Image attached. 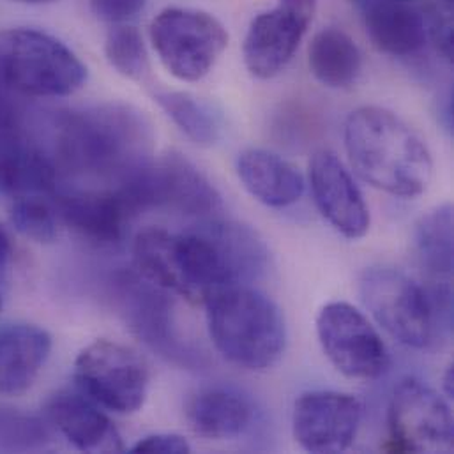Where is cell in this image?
Masks as SVG:
<instances>
[{"label": "cell", "instance_id": "13", "mask_svg": "<svg viewBox=\"0 0 454 454\" xmlns=\"http://www.w3.org/2000/svg\"><path fill=\"white\" fill-rule=\"evenodd\" d=\"M363 414V402L354 395L338 391L304 393L294 405V439L308 453H343L354 444Z\"/></svg>", "mask_w": 454, "mask_h": 454}, {"label": "cell", "instance_id": "21", "mask_svg": "<svg viewBox=\"0 0 454 454\" xmlns=\"http://www.w3.org/2000/svg\"><path fill=\"white\" fill-rule=\"evenodd\" d=\"M192 430L209 441H231L244 435L254 418L253 403L233 387H204L192 396L186 409Z\"/></svg>", "mask_w": 454, "mask_h": 454}, {"label": "cell", "instance_id": "17", "mask_svg": "<svg viewBox=\"0 0 454 454\" xmlns=\"http://www.w3.org/2000/svg\"><path fill=\"white\" fill-rule=\"evenodd\" d=\"M48 421L83 453H121L124 444L114 423L83 393L59 391L44 405Z\"/></svg>", "mask_w": 454, "mask_h": 454}, {"label": "cell", "instance_id": "12", "mask_svg": "<svg viewBox=\"0 0 454 454\" xmlns=\"http://www.w3.org/2000/svg\"><path fill=\"white\" fill-rule=\"evenodd\" d=\"M391 442L402 453H451L453 416L448 402L416 377L400 380L387 411Z\"/></svg>", "mask_w": 454, "mask_h": 454}, {"label": "cell", "instance_id": "29", "mask_svg": "<svg viewBox=\"0 0 454 454\" xmlns=\"http://www.w3.org/2000/svg\"><path fill=\"white\" fill-rule=\"evenodd\" d=\"M192 446L188 441L177 434H154L140 439L131 453L144 454H188Z\"/></svg>", "mask_w": 454, "mask_h": 454}, {"label": "cell", "instance_id": "23", "mask_svg": "<svg viewBox=\"0 0 454 454\" xmlns=\"http://www.w3.org/2000/svg\"><path fill=\"white\" fill-rule=\"evenodd\" d=\"M416 249L434 283H450L453 276V206L442 204L416 225Z\"/></svg>", "mask_w": 454, "mask_h": 454}, {"label": "cell", "instance_id": "9", "mask_svg": "<svg viewBox=\"0 0 454 454\" xmlns=\"http://www.w3.org/2000/svg\"><path fill=\"white\" fill-rule=\"evenodd\" d=\"M151 41L163 66L177 80L199 82L225 51L228 32L209 12L168 7L153 20Z\"/></svg>", "mask_w": 454, "mask_h": 454}, {"label": "cell", "instance_id": "33", "mask_svg": "<svg viewBox=\"0 0 454 454\" xmlns=\"http://www.w3.org/2000/svg\"><path fill=\"white\" fill-rule=\"evenodd\" d=\"M453 366H448V372L444 375V391H446V398H453Z\"/></svg>", "mask_w": 454, "mask_h": 454}, {"label": "cell", "instance_id": "34", "mask_svg": "<svg viewBox=\"0 0 454 454\" xmlns=\"http://www.w3.org/2000/svg\"><path fill=\"white\" fill-rule=\"evenodd\" d=\"M16 2H21V4H48V2H53V0H16Z\"/></svg>", "mask_w": 454, "mask_h": 454}, {"label": "cell", "instance_id": "7", "mask_svg": "<svg viewBox=\"0 0 454 454\" xmlns=\"http://www.w3.org/2000/svg\"><path fill=\"white\" fill-rule=\"evenodd\" d=\"M115 190L135 216L151 209H170L186 216L211 218L223 207L218 190L179 153L151 160L115 184Z\"/></svg>", "mask_w": 454, "mask_h": 454}, {"label": "cell", "instance_id": "14", "mask_svg": "<svg viewBox=\"0 0 454 454\" xmlns=\"http://www.w3.org/2000/svg\"><path fill=\"white\" fill-rule=\"evenodd\" d=\"M309 186L320 215L347 239H361L370 230V209L341 160L318 149L309 160Z\"/></svg>", "mask_w": 454, "mask_h": 454}, {"label": "cell", "instance_id": "31", "mask_svg": "<svg viewBox=\"0 0 454 454\" xmlns=\"http://www.w3.org/2000/svg\"><path fill=\"white\" fill-rule=\"evenodd\" d=\"M12 256V244L7 231L0 227V278L5 274Z\"/></svg>", "mask_w": 454, "mask_h": 454}, {"label": "cell", "instance_id": "32", "mask_svg": "<svg viewBox=\"0 0 454 454\" xmlns=\"http://www.w3.org/2000/svg\"><path fill=\"white\" fill-rule=\"evenodd\" d=\"M20 122L16 112L12 110V106L9 105V101L4 98V94L0 92V131L5 129L7 126H12Z\"/></svg>", "mask_w": 454, "mask_h": 454}, {"label": "cell", "instance_id": "5", "mask_svg": "<svg viewBox=\"0 0 454 454\" xmlns=\"http://www.w3.org/2000/svg\"><path fill=\"white\" fill-rule=\"evenodd\" d=\"M359 294L377 324L405 347L425 350L435 341L437 329L451 327V294L434 292L400 269H366Z\"/></svg>", "mask_w": 454, "mask_h": 454}, {"label": "cell", "instance_id": "1", "mask_svg": "<svg viewBox=\"0 0 454 454\" xmlns=\"http://www.w3.org/2000/svg\"><path fill=\"white\" fill-rule=\"evenodd\" d=\"M133 258L147 281L192 302H206L225 286L260 279L269 251L251 228L213 218L186 233L147 228L135 239Z\"/></svg>", "mask_w": 454, "mask_h": 454}, {"label": "cell", "instance_id": "10", "mask_svg": "<svg viewBox=\"0 0 454 454\" xmlns=\"http://www.w3.org/2000/svg\"><path fill=\"white\" fill-rule=\"evenodd\" d=\"M74 380L96 405L115 414L138 412L149 393V368L144 359L110 340H98L78 354Z\"/></svg>", "mask_w": 454, "mask_h": 454}, {"label": "cell", "instance_id": "28", "mask_svg": "<svg viewBox=\"0 0 454 454\" xmlns=\"http://www.w3.org/2000/svg\"><path fill=\"white\" fill-rule=\"evenodd\" d=\"M147 0H90L94 14L108 23H124L144 11Z\"/></svg>", "mask_w": 454, "mask_h": 454}, {"label": "cell", "instance_id": "2", "mask_svg": "<svg viewBox=\"0 0 454 454\" xmlns=\"http://www.w3.org/2000/svg\"><path fill=\"white\" fill-rule=\"evenodd\" d=\"M48 149L59 176L110 179L119 184L151 161L153 129L129 105L105 103L53 117Z\"/></svg>", "mask_w": 454, "mask_h": 454}, {"label": "cell", "instance_id": "19", "mask_svg": "<svg viewBox=\"0 0 454 454\" xmlns=\"http://www.w3.org/2000/svg\"><path fill=\"white\" fill-rule=\"evenodd\" d=\"M51 352L50 334L32 324L0 325V395L18 396L32 387Z\"/></svg>", "mask_w": 454, "mask_h": 454}, {"label": "cell", "instance_id": "22", "mask_svg": "<svg viewBox=\"0 0 454 454\" xmlns=\"http://www.w3.org/2000/svg\"><path fill=\"white\" fill-rule=\"evenodd\" d=\"M313 76L329 89L352 87L363 69V57L356 41L341 28L320 30L308 50Z\"/></svg>", "mask_w": 454, "mask_h": 454}, {"label": "cell", "instance_id": "24", "mask_svg": "<svg viewBox=\"0 0 454 454\" xmlns=\"http://www.w3.org/2000/svg\"><path fill=\"white\" fill-rule=\"evenodd\" d=\"M154 99L193 144L211 147L220 142L223 135L222 115L204 99L177 90H158Z\"/></svg>", "mask_w": 454, "mask_h": 454}, {"label": "cell", "instance_id": "36", "mask_svg": "<svg viewBox=\"0 0 454 454\" xmlns=\"http://www.w3.org/2000/svg\"><path fill=\"white\" fill-rule=\"evenodd\" d=\"M0 304H2V302H0Z\"/></svg>", "mask_w": 454, "mask_h": 454}, {"label": "cell", "instance_id": "8", "mask_svg": "<svg viewBox=\"0 0 454 454\" xmlns=\"http://www.w3.org/2000/svg\"><path fill=\"white\" fill-rule=\"evenodd\" d=\"M165 292L138 272H117L110 281L114 306L133 334L163 359L179 366H197L202 363L200 352L183 340L172 301Z\"/></svg>", "mask_w": 454, "mask_h": 454}, {"label": "cell", "instance_id": "35", "mask_svg": "<svg viewBox=\"0 0 454 454\" xmlns=\"http://www.w3.org/2000/svg\"><path fill=\"white\" fill-rule=\"evenodd\" d=\"M446 2H448V4H451V0H446Z\"/></svg>", "mask_w": 454, "mask_h": 454}, {"label": "cell", "instance_id": "3", "mask_svg": "<svg viewBox=\"0 0 454 454\" xmlns=\"http://www.w3.org/2000/svg\"><path fill=\"white\" fill-rule=\"evenodd\" d=\"M345 151L364 183L393 197L416 199L432 183L434 160L428 145L386 108L361 106L347 117Z\"/></svg>", "mask_w": 454, "mask_h": 454}, {"label": "cell", "instance_id": "15", "mask_svg": "<svg viewBox=\"0 0 454 454\" xmlns=\"http://www.w3.org/2000/svg\"><path fill=\"white\" fill-rule=\"evenodd\" d=\"M311 20L278 4L258 14L244 37V62L247 71L269 80L279 74L295 55Z\"/></svg>", "mask_w": 454, "mask_h": 454}, {"label": "cell", "instance_id": "20", "mask_svg": "<svg viewBox=\"0 0 454 454\" xmlns=\"http://www.w3.org/2000/svg\"><path fill=\"white\" fill-rule=\"evenodd\" d=\"M237 176L251 197L267 207L283 209L304 195L302 174L281 156L265 149H246L237 156Z\"/></svg>", "mask_w": 454, "mask_h": 454}, {"label": "cell", "instance_id": "25", "mask_svg": "<svg viewBox=\"0 0 454 454\" xmlns=\"http://www.w3.org/2000/svg\"><path fill=\"white\" fill-rule=\"evenodd\" d=\"M50 428L32 414L0 405V451L30 453L50 448Z\"/></svg>", "mask_w": 454, "mask_h": 454}, {"label": "cell", "instance_id": "16", "mask_svg": "<svg viewBox=\"0 0 454 454\" xmlns=\"http://www.w3.org/2000/svg\"><path fill=\"white\" fill-rule=\"evenodd\" d=\"M55 213L78 235L103 246L121 242L135 218L115 188L57 193Z\"/></svg>", "mask_w": 454, "mask_h": 454}, {"label": "cell", "instance_id": "27", "mask_svg": "<svg viewBox=\"0 0 454 454\" xmlns=\"http://www.w3.org/2000/svg\"><path fill=\"white\" fill-rule=\"evenodd\" d=\"M11 223L21 235L35 242H51L57 237L55 207L37 195L14 200L11 207Z\"/></svg>", "mask_w": 454, "mask_h": 454}, {"label": "cell", "instance_id": "18", "mask_svg": "<svg viewBox=\"0 0 454 454\" xmlns=\"http://www.w3.org/2000/svg\"><path fill=\"white\" fill-rule=\"evenodd\" d=\"M373 44L393 57L416 55L428 39L427 14L412 0H354Z\"/></svg>", "mask_w": 454, "mask_h": 454}, {"label": "cell", "instance_id": "26", "mask_svg": "<svg viewBox=\"0 0 454 454\" xmlns=\"http://www.w3.org/2000/svg\"><path fill=\"white\" fill-rule=\"evenodd\" d=\"M105 53L112 67L129 80L142 82L149 71V55L138 28L119 23L110 28L105 41Z\"/></svg>", "mask_w": 454, "mask_h": 454}, {"label": "cell", "instance_id": "4", "mask_svg": "<svg viewBox=\"0 0 454 454\" xmlns=\"http://www.w3.org/2000/svg\"><path fill=\"white\" fill-rule=\"evenodd\" d=\"M204 304L209 336L228 363L247 372H265L279 361L286 327L270 297L249 285H231Z\"/></svg>", "mask_w": 454, "mask_h": 454}, {"label": "cell", "instance_id": "11", "mask_svg": "<svg viewBox=\"0 0 454 454\" xmlns=\"http://www.w3.org/2000/svg\"><path fill=\"white\" fill-rule=\"evenodd\" d=\"M320 347L347 379L377 380L387 373L389 350L375 325L348 302H329L317 317Z\"/></svg>", "mask_w": 454, "mask_h": 454}, {"label": "cell", "instance_id": "30", "mask_svg": "<svg viewBox=\"0 0 454 454\" xmlns=\"http://www.w3.org/2000/svg\"><path fill=\"white\" fill-rule=\"evenodd\" d=\"M278 4L313 20L315 11H317V0H278Z\"/></svg>", "mask_w": 454, "mask_h": 454}, {"label": "cell", "instance_id": "6", "mask_svg": "<svg viewBox=\"0 0 454 454\" xmlns=\"http://www.w3.org/2000/svg\"><path fill=\"white\" fill-rule=\"evenodd\" d=\"M87 80L83 62L57 37L35 28L0 32V82L30 98H64Z\"/></svg>", "mask_w": 454, "mask_h": 454}]
</instances>
